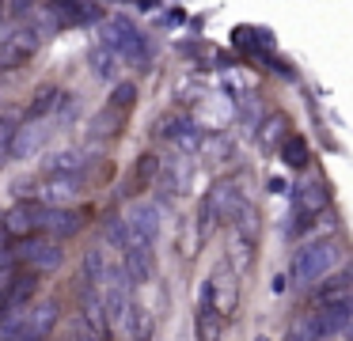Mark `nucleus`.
Instances as JSON below:
<instances>
[{
  "mask_svg": "<svg viewBox=\"0 0 353 341\" xmlns=\"http://www.w3.org/2000/svg\"><path fill=\"white\" fill-rule=\"evenodd\" d=\"M342 262H345L342 239L319 235V239H307V242H300V247L292 250L289 269H292V280H296L300 288H312V285H319V280H327Z\"/></svg>",
  "mask_w": 353,
  "mask_h": 341,
  "instance_id": "obj_1",
  "label": "nucleus"
},
{
  "mask_svg": "<svg viewBox=\"0 0 353 341\" xmlns=\"http://www.w3.org/2000/svg\"><path fill=\"white\" fill-rule=\"evenodd\" d=\"M57 326V303L42 300L4 322V341H46Z\"/></svg>",
  "mask_w": 353,
  "mask_h": 341,
  "instance_id": "obj_2",
  "label": "nucleus"
},
{
  "mask_svg": "<svg viewBox=\"0 0 353 341\" xmlns=\"http://www.w3.org/2000/svg\"><path fill=\"white\" fill-rule=\"evenodd\" d=\"M84 189H88V174H46L34 186V201L42 209H69L84 197Z\"/></svg>",
  "mask_w": 353,
  "mask_h": 341,
  "instance_id": "obj_3",
  "label": "nucleus"
},
{
  "mask_svg": "<svg viewBox=\"0 0 353 341\" xmlns=\"http://www.w3.org/2000/svg\"><path fill=\"white\" fill-rule=\"evenodd\" d=\"M42 45V30L39 27H16L8 30V34L0 38V76L16 72V68H23L27 61L39 53Z\"/></svg>",
  "mask_w": 353,
  "mask_h": 341,
  "instance_id": "obj_4",
  "label": "nucleus"
},
{
  "mask_svg": "<svg viewBox=\"0 0 353 341\" xmlns=\"http://www.w3.org/2000/svg\"><path fill=\"white\" fill-rule=\"evenodd\" d=\"M16 262H23L31 273H54V269H61V262H65V250H61V242L57 239H50V235H31V239H23L16 247Z\"/></svg>",
  "mask_w": 353,
  "mask_h": 341,
  "instance_id": "obj_5",
  "label": "nucleus"
},
{
  "mask_svg": "<svg viewBox=\"0 0 353 341\" xmlns=\"http://www.w3.org/2000/svg\"><path fill=\"white\" fill-rule=\"evenodd\" d=\"M330 209V186L323 178H307L292 194V212H296V227H312L323 212Z\"/></svg>",
  "mask_w": 353,
  "mask_h": 341,
  "instance_id": "obj_6",
  "label": "nucleus"
},
{
  "mask_svg": "<svg viewBox=\"0 0 353 341\" xmlns=\"http://www.w3.org/2000/svg\"><path fill=\"white\" fill-rule=\"evenodd\" d=\"M118 265H122V273H125V280L130 285H148V280L156 277V254H152V242H145V239H133L130 235V242H125L122 250H118Z\"/></svg>",
  "mask_w": 353,
  "mask_h": 341,
  "instance_id": "obj_7",
  "label": "nucleus"
},
{
  "mask_svg": "<svg viewBox=\"0 0 353 341\" xmlns=\"http://www.w3.org/2000/svg\"><path fill=\"white\" fill-rule=\"evenodd\" d=\"M39 273H31V269H16V277H12V285H8V292L0 296V326L8 322V318H16L23 307H31L34 303V296H39Z\"/></svg>",
  "mask_w": 353,
  "mask_h": 341,
  "instance_id": "obj_8",
  "label": "nucleus"
},
{
  "mask_svg": "<svg viewBox=\"0 0 353 341\" xmlns=\"http://www.w3.org/2000/svg\"><path fill=\"white\" fill-rule=\"evenodd\" d=\"M0 231L16 242L31 239V235H42V205L39 201H16L0 216Z\"/></svg>",
  "mask_w": 353,
  "mask_h": 341,
  "instance_id": "obj_9",
  "label": "nucleus"
},
{
  "mask_svg": "<svg viewBox=\"0 0 353 341\" xmlns=\"http://www.w3.org/2000/svg\"><path fill=\"white\" fill-rule=\"evenodd\" d=\"M201 303H209V307H213L221 318H228L232 311H236V303H239V280H236V273H232L228 265H221L216 273H209Z\"/></svg>",
  "mask_w": 353,
  "mask_h": 341,
  "instance_id": "obj_10",
  "label": "nucleus"
},
{
  "mask_svg": "<svg viewBox=\"0 0 353 341\" xmlns=\"http://www.w3.org/2000/svg\"><path fill=\"white\" fill-rule=\"evenodd\" d=\"M88 216H92V209H80V205H69V209H42V235L65 242V239L84 231Z\"/></svg>",
  "mask_w": 353,
  "mask_h": 341,
  "instance_id": "obj_11",
  "label": "nucleus"
},
{
  "mask_svg": "<svg viewBox=\"0 0 353 341\" xmlns=\"http://www.w3.org/2000/svg\"><path fill=\"white\" fill-rule=\"evenodd\" d=\"M122 220H125V227H130L133 239L156 242V235H160V205L148 201V197H137V201L125 205Z\"/></svg>",
  "mask_w": 353,
  "mask_h": 341,
  "instance_id": "obj_12",
  "label": "nucleus"
},
{
  "mask_svg": "<svg viewBox=\"0 0 353 341\" xmlns=\"http://www.w3.org/2000/svg\"><path fill=\"white\" fill-rule=\"evenodd\" d=\"M125 121H130V114H125V110H118L114 103H103L99 110L92 114L88 136H92L95 144H110V141H118V136L125 133Z\"/></svg>",
  "mask_w": 353,
  "mask_h": 341,
  "instance_id": "obj_13",
  "label": "nucleus"
},
{
  "mask_svg": "<svg viewBox=\"0 0 353 341\" xmlns=\"http://www.w3.org/2000/svg\"><path fill=\"white\" fill-rule=\"evenodd\" d=\"M103 34H107L103 42H107L110 50H114L118 57H122V61H145V38H141V34H137V30H133L125 19H114L107 30H103Z\"/></svg>",
  "mask_w": 353,
  "mask_h": 341,
  "instance_id": "obj_14",
  "label": "nucleus"
},
{
  "mask_svg": "<svg viewBox=\"0 0 353 341\" xmlns=\"http://www.w3.org/2000/svg\"><path fill=\"white\" fill-rule=\"evenodd\" d=\"M160 171H163L160 156H156V152H141V156L133 159V171H130V182H125V194L137 197V194H145V189H152L156 178H160Z\"/></svg>",
  "mask_w": 353,
  "mask_h": 341,
  "instance_id": "obj_15",
  "label": "nucleus"
},
{
  "mask_svg": "<svg viewBox=\"0 0 353 341\" xmlns=\"http://www.w3.org/2000/svg\"><path fill=\"white\" fill-rule=\"evenodd\" d=\"M88 167H92V152H84V148H61L42 159L46 174H88Z\"/></svg>",
  "mask_w": 353,
  "mask_h": 341,
  "instance_id": "obj_16",
  "label": "nucleus"
},
{
  "mask_svg": "<svg viewBox=\"0 0 353 341\" xmlns=\"http://www.w3.org/2000/svg\"><path fill=\"white\" fill-rule=\"evenodd\" d=\"M88 65H92V72L99 76V80L118 83V72H122V57H118V53L110 50L107 42H95L92 50H88Z\"/></svg>",
  "mask_w": 353,
  "mask_h": 341,
  "instance_id": "obj_17",
  "label": "nucleus"
},
{
  "mask_svg": "<svg viewBox=\"0 0 353 341\" xmlns=\"http://www.w3.org/2000/svg\"><path fill=\"white\" fill-rule=\"evenodd\" d=\"M277 152H281V159L292 167V171H304V167L312 163V148H307V141L300 133H289L281 144H277Z\"/></svg>",
  "mask_w": 353,
  "mask_h": 341,
  "instance_id": "obj_18",
  "label": "nucleus"
},
{
  "mask_svg": "<svg viewBox=\"0 0 353 341\" xmlns=\"http://www.w3.org/2000/svg\"><path fill=\"white\" fill-rule=\"evenodd\" d=\"M61 91L57 87H39L34 91V99H31V106H27V121H42V118H50V114L61 106Z\"/></svg>",
  "mask_w": 353,
  "mask_h": 341,
  "instance_id": "obj_19",
  "label": "nucleus"
},
{
  "mask_svg": "<svg viewBox=\"0 0 353 341\" xmlns=\"http://www.w3.org/2000/svg\"><path fill=\"white\" fill-rule=\"evenodd\" d=\"M194 330H198V341H221V315H216L209 303H198Z\"/></svg>",
  "mask_w": 353,
  "mask_h": 341,
  "instance_id": "obj_20",
  "label": "nucleus"
},
{
  "mask_svg": "<svg viewBox=\"0 0 353 341\" xmlns=\"http://www.w3.org/2000/svg\"><path fill=\"white\" fill-rule=\"evenodd\" d=\"M16 133H19V114H16V110H4V114H0V167L12 159Z\"/></svg>",
  "mask_w": 353,
  "mask_h": 341,
  "instance_id": "obj_21",
  "label": "nucleus"
},
{
  "mask_svg": "<svg viewBox=\"0 0 353 341\" xmlns=\"http://www.w3.org/2000/svg\"><path fill=\"white\" fill-rule=\"evenodd\" d=\"M107 103H114L118 110L133 114V106H137V83H133V80H118L114 87H110V99H107Z\"/></svg>",
  "mask_w": 353,
  "mask_h": 341,
  "instance_id": "obj_22",
  "label": "nucleus"
},
{
  "mask_svg": "<svg viewBox=\"0 0 353 341\" xmlns=\"http://www.w3.org/2000/svg\"><path fill=\"white\" fill-rule=\"evenodd\" d=\"M16 265V250L12 247H0V269H12Z\"/></svg>",
  "mask_w": 353,
  "mask_h": 341,
  "instance_id": "obj_23",
  "label": "nucleus"
},
{
  "mask_svg": "<svg viewBox=\"0 0 353 341\" xmlns=\"http://www.w3.org/2000/svg\"><path fill=\"white\" fill-rule=\"evenodd\" d=\"M270 194H285V178H270Z\"/></svg>",
  "mask_w": 353,
  "mask_h": 341,
  "instance_id": "obj_24",
  "label": "nucleus"
},
{
  "mask_svg": "<svg viewBox=\"0 0 353 341\" xmlns=\"http://www.w3.org/2000/svg\"><path fill=\"white\" fill-rule=\"evenodd\" d=\"M77 341H107V338H99V333H92V330H84V333H80V338Z\"/></svg>",
  "mask_w": 353,
  "mask_h": 341,
  "instance_id": "obj_25",
  "label": "nucleus"
},
{
  "mask_svg": "<svg viewBox=\"0 0 353 341\" xmlns=\"http://www.w3.org/2000/svg\"><path fill=\"white\" fill-rule=\"evenodd\" d=\"M4 19H8V0H0V27H4Z\"/></svg>",
  "mask_w": 353,
  "mask_h": 341,
  "instance_id": "obj_26",
  "label": "nucleus"
},
{
  "mask_svg": "<svg viewBox=\"0 0 353 341\" xmlns=\"http://www.w3.org/2000/svg\"><path fill=\"white\" fill-rule=\"evenodd\" d=\"M342 338H345V341H353V318H350V326L342 330Z\"/></svg>",
  "mask_w": 353,
  "mask_h": 341,
  "instance_id": "obj_27",
  "label": "nucleus"
},
{
  "mask_svg": "<svg viewBox=\"0 0 353 341\" xmlns=\"http://www.w3.org/2000/svg\"><path fill=\"white\" fill-rule=\"evenodd\" d=\"M61 341H77V338H61Z\"/></svg>",
  "mask_w": 353,
  "mask_h": 341,
  "instance_id": "obj_28",
  "label": "nucleus"
}]
</instances>
